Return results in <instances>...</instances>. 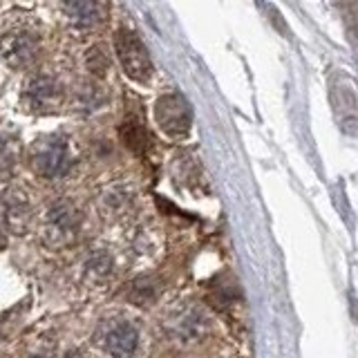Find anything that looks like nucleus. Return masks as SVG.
Masks as SVG:
<instances>
[{
  "instance_id": "6e6552de",
  "label": "nucleus",
  "mask_w": 358,
  "mask_h": 358,
  "mask_svg": "<svg viewBox=\"0 0 358 358\" xmlns=\"http://www.w3.org/2000/svg\"><path fill=\"white\" fill-rule=\"evenodd\" d=\"M119 137L132 152H137V155H143V150L148 148V132L143 128V121L137 119L134 115H128L123 119L121 128H119Z\"/></svg>"
},
{
  "instance_id": "39448f33",
  "label": "nucleus",
  "mask_w": 358,
  "mask_h": 358,
  "mask_svg": "<svg viewBox=\"0 0 358 358\" xmlns=\"http://www.w3.org/2000/svg\"><path fill=\"white\" fill-rule=\"evenodd\" d=\"M331 101H334L336 115H338V121L343 123V128L356 130V126H358V101L354 94V85L345 74L334 76Z\"/></svg>"
},
{
  "instance_id": "9b49d317",
  "label": "nucleus",
  "mask_w": 358,
  "mask_h": 358,
  "mask_svg": "<svg viewBox=\"0 0 358 358\" xmlns=\"http://www.w3.org/2000/svg\"><path fill=\"white\" fill-rule=\"evenodd\" d=\"M108 65H110V61H108V56H106L103 50H101V48H92V50H90V54H87V67H90V72L103 74L108 70Z\"/></svg>"
},
{
  "instance_id": "20e7f679",
  "label": "nucleus",
  "mask_w": 358,
  "mask_h": 358,
  "mask_svg": "<svg viewBox=\"0 0 358 358\" xmlns=\"http://www.w3.org/2000/svg\"><path fill=\"white\" fill-rule=\"evenodd\" d=\"M3 54L9 65L22 67L31 63L38 54V36L27 27H18L5 34L3 38Z\"/></svg>"
},
{
  "instance_id": "9d476101",
  "label": "nucleus",
  "mask_w": 358,
  "mask_h": 358,
  "mask_svg": "<svg viewBox=\"0 0 358 358\" xmlns=\"http://www.w3.org/2000/svg\"><path fill=\"white\" fill-rule=\"evenodd\" d=\"M157 294H159V289H157L152 280H148V278L139 280V282H134V287H132V302H139L141 307H148L157 298Z\"/></svg>"
},
{
  "instance_id": "1a4fd4ad",
  "label": "nucleus",
  "mask_w": 358,
  "mask_h": 358,
  "mask_svg": "<svg viewBox=\"0 0 358 358\" xmlns=\"http://www.w3.org/2000/svg\"><path fill=\"white\" fill-rule=\"evenodd\" d=\"M65 9L72 14V20L78 22L83 29L96 25L99 18H101V7L94 3H76V5H67Z\"/></svg>"
},
{
  "instance_id": "423d86ee",
  "label": "nucleus",
  "mask_w": 358,
  "mask_h": 358,
  "mask_svg": "<svg viewBox=\"0 0 358 358\" xmlns=\"http://www.w3.org/2000/svg\"><path fill=\"white\" fill-rule=\"evenodd\" d=\"M34 168L43 177H59L67 171V145L63 141H41L31 157Z\"/></svg>"
},
{
  "instance_id": "f03ea898",
  "label": "nucleus",
  "mask_w": 358,
  "mask_h": 358,
  "mask_svg": "<svg viewBox=\"0 0 358 358\" xmlns=\"http://www.w3.org/2000/svg\"><path fill=\"white\" fill-rule=\"evenodd\" d=\"M155 121L168 137L182 139L190 132V110L179 94H162L155 103Z\"/></svg>"
},
{
  "instance_id": "f8f14e48",
  "label": "nucleus",
  "mask_w": 358,
  "mask_h": 358,
  "mask_svg": "<svg viewBox=\"0 0 358 358\" xmlns=\"http://www.w3.org/2000/svg\"><path fill=\"white\" fill-rule=\"evenodd\" d=\"M11 166H14V162H9V152L3 143H0V175L3 173H9Z\"/></svg>"
},
{
  "instance_id": "7ed1b4c3",
  "label": "nucleus",
  "mask_w": 358,
  "mask_h": 358,
  "mask_svg": "<svg viewBox=\"0 0 358 358\" xmlns=\"http://www.w3.org/2000/svg\"><path fill=\"white\" fill-rule=\"evenodd\" d=\"M96 345L106 358H130L137 350V331L128 322H115L101 331Z\"/></svg>"
},
{
  "instance_id": "f257e3e1",
  "label": "nucleus",
  "mask_w": 358,
  "mask_h": 358,
  "mask_svg": "<svg viewBox=\"0 0 358 358\" xmlns=\"http://www.w3.org/2000/svg\"><path fill=\"white\" fill-rule=\"evenodd\" d=\"M115 50L119 54V61L123 72H126L132 81L148 83L155 72L148 50L143 48L139 36L130 29H117L115 31Z\"/></svg>"
},
{
  "instance_id": "0eeeda50",
  "label": "nucleus",
  "mask_w": 358,
  "mask_h": 358,
  "mask_svg": "<svg viewBox=\"0 0 358 358\" xmlns=\"http://www.w3.org/2000/svg\"><path fill=\"white\" fill-rule=\"evenodd\" d=\"M25 101L29 103L31 110L52 112V108L59 106V101H61V90L52 78L38 76L25 87Z\"/></svg>"
}]
</instances>
